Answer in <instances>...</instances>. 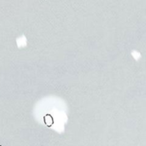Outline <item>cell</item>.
<instances>
[{
  "label": "cell",
  "instance_id": "6da1fadb",
  "mask_svg": "<svg viewBox=\"0 0 146 146\" xmlns=\"http://www.w3.org/2000/svg\"><path fill=\"white\" fill-rule=\"evenodd\" d=\"M44 123L47 127H50L53 124V118L50 115H46L44 117Z\"/></svg>",
  "mask_w": 146,
  "mask_h": 146
},
{
  "label": "cell",
  "instance_id": "7a4b0ae2",
  "mask_svg": "<svg viewBox=\"0 0 146 146\" xmlns=\"http://www.w3.org/2000/svg\"><path fill=\"white\" fill-rule=\"evenodd\" d=\"M0 146H1V145H0Z\"/></svg>",
  "mask_w": 146,
  "mask_h": 146
}]
</instances>
